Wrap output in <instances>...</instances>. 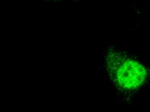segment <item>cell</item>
<instances>
[{"label": "cell", "instance_id": "1", "mask_svg": "<svg viewBox=\"0 0 150 112\" xmlns=\"http://www.w3.org/2000/svg\"><path fill=\"white\" fill-rule=\"evenodd\" d=\"M114 77L118 87L126 91H132L138 89L146 81L147 73L141 64L127 60L117 67Z\"/></svg>", "mask_w": 150, "mask_h": 112}]
</instances>
